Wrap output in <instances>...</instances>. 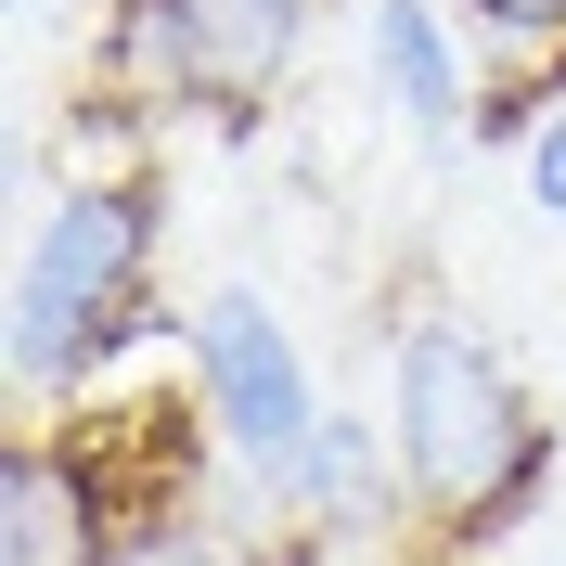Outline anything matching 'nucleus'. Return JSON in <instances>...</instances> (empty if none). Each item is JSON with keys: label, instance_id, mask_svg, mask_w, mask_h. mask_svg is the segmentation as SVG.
Here are the masks:
<instances>
[{"label": "nucleus", "instance_id": "obj_1", "mask_svg": "<svg viewBox=\"0 0 566 566\" xmlns=\"http://www.w3.org/2000/svg\"><path fill=\"white\" fill-rule=\"evenodd\" d=\"M387 438H399L412 528L451 541L463 566L528 528L554 502V463H566V424L528 399V374L463 310H412L387 335Z\"/></svg>", "mask_w": 566, "mask_h": 566}, {"label": "nucleus", "instance_id": "obj_2", "mask_svg": "<svg viewBox=\"0 0 566 566\" xmlns=\"http://www.w3.org/2000/svg\"><path fill=\"white\" fill-rule=\"evenodd\" d=\"M155 245H168V180L155 168H77L27 219L13 322H0V374H13L27 412H77L168 322L155 310Z\"/></svg>", "mask_w": 566, "mask_h": 566}, {"label": "nucleus", "instance_id": "obj_3", "mask_svg": "<svg viewBox=\"0 0 566 566\" xmlns=\"http://www.w3.org/2000/svg\"><path fill=\"white\" fill-rule=\"evenodd\" d=\"M104 104L116 116H207L245 129L310 65V0H116L104 13Z\"/></svg>", "mask_w": 566, "mask_h": 566}, {"label": "nucleus", "instance_id": "obj_4", "mask_svg": "<svg viewBox=\"0 0 566 566\" xmlns=\"http://www.w3.org/2000/svg\"><path fill=\"white\" fill-rule=\"evenodd\" d=\"M180 374H193V412H207L219 451L245 463L258 502L310 463L322 412H335L322 374H310V348H296V322H283L258 283H207V296L180 310Z\"/></svg>", "mask_w": 566, "mask_h": 566}, {"label": "nucleus", "instance_id": "obj_5", "mask_svg": "<svg viewBox=\"0 0 566 566\" xmlns=\"http://www.w3.org/2000/svg\"><path fill=\"white\" fill-rule=\"evenodd\" d=\"M116 528H129V490L91 451V424L27 412L13 451H0V566H104Z\"/></svg>", "mask_w": 566, "mask_h": 566}, {"label": "nucleus", "instance_id": "obj_6", "mask_svg": "<svg viewBox=\"0 0 566 566\" xmlns=\"http://www.w3.org/2000/svg\"><path fill=\"white\" fill-rule=\"evenodd\" d=\"M463 13L451 0H360V65H374V104L387 129H412L424 155H451L463 116H476V65H463Z\"/></svg>", "mask_w": 566, "mask_h": 566}, {"label": "nucleus", "instance_id": "obj_7", "mask_svg": "<svg viewBox=\"0 0 566 566\" xmlns=\"http://www.w3.org/2000/svg\"><path fill=\"white\" fill-rule=\"evenodd\" d=\"M554 104H566V91L541 77V52H528V65L476 77V116H463V142H476V155H528V142H541V116H554Z\"/></svg>", "mask_w": 566, "mask_h": 566}, {"label": "nucleus", "instance_id": "obj_8", "mask_svg": "<svg viewBox=\"0 0 566 566\" xmlns=\"http://www.w3.org/2000/svg\"><path fill=\"white\" fill-rule=\"evenodd\" d=\"M104 566H232V541H219L207 515H129V528L104 541Z\"/></svg>", "mask_w": 566, "mask_h": 566}, {"label": "nucleus", "instance_id": "obj_9", "mask_svg": "<svg viewBox=\"0 0 566 566\" xmlns=\"http://www.w3.org/2000/svg\"><path fill=\"white\" fill-rule=\"evenodd\" d=\"M283 566H463V554L424 541V528H387V541H310V528H283Z\"/></svg>", "mask_w": 566, "mask_h": 566}, {"label": "nucleus", "instance_id": "obj_10", "mask_svg": "<svg viewBox=\"0 0 566 566\" xmlns=\"http://www.w3.org/2000/svg\"><path fill=\"white\" fill-rule=\"evenodd\" d=\"M451 13L490 39L502 65H528V52H554V39H566V0H451Z\"/></svg>", "mask_w": 566, "mask_h": 566}, {"label": "nucleus", "instance_id": "obj_11", "mask_svg": "<svg viewBox=\"0 0 566 566\" xmlns=\"http://www.w3.org/2000/svg\"><path fill=\"white\" fill-rule=\"evenodd\" d=\"M515 180H528V219H541V232H566V104L541 116V142L515 155Z\"/></svg>", "mask_w": 566, "mask_h": 566}]
</instances>
